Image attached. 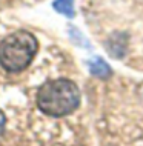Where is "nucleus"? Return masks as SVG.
Segmentation results:
<instances>
[{
    "label": "nucleus",
    "instance_id": "7ed1b4c3",
    "mask_svg": "<svg viewBox=\"0 0 143 146\" xmlns=\"http://www.w3.org/2000/svg\"><path fill=\"white\" fill-rule=\"evenodd\" d=\"M89 71L91 74L95 77H100V78H105V77H109L111 76V68L106 65L102 58H95L89 63Z\"/></svg>",
    "mask_w": 143,
    "mask_h": 146
},
{
    "label": "nucleus",
    "instance_id": "f257e3e1",
    "mask_svg": "<svg viewBox=\"0 0 143 146\" xmlns=\"http://www.w3.org/2000/svg\"><path fill=\"white\" fill-rule=\"evenodd\" d=\"M37 108L49 117H65L80 105V91L72 80L55 78L43 83L35 96Z\"/></svg>",
    "mask_w": 143,
    "mask_h": 146
},
{
    "label": "nucleus",
    "instance_id": "39448f33",
    "mask_svg": "<svg viewBox=\"0 0 143 146\" xmlns=\"http://www.w3.org/2000/svg\"><path fill=\"white\" fill-rule=\"evenodd\" d=\"M5 125H6V117H5V114L2 112V109H0V134L5 129Z\"/></svg>",
    "mask_w": 143,
    "mask_h": 146
},
{
    "label": "nucleus",
    "instance_id": "20e7f679",
    "mask_svg": "<svg viewBox=\"0 0 143 146\" xmlns=\"http://www.w3.org/2000/svg\"><path fill=\"white\" fill-rule=\"evenodd\" d=\"M54 9L57 13H60L66 17H74L75 11H74V0H54L53 3Z\"/></svg>",
    "mask_w": 143,
    "mask_h": 146
},
{
    "label": "nucleus",
    "instance_id": "f03ea898",
    "mask_svg": "<svg viewBox=\"0 0 143 146\" xmlns=\"http://www.w3.org/2000/svg\"><path fill=\"white\" fill-rule=\"evenodd\" d=\"M39 42L29 31H15L0 42V66L8 72H22L33 63Z\"/></svg>",
    "mask_w": 143,
    "mask_h": 146
}]
</instances>
